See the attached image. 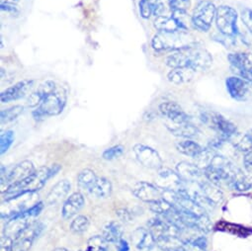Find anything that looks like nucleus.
Segmentation results:
<instances>
[{
	"mask_svg": "<svg viewBox=\"0 0 252 251\" xmlns=\"http://www.w3.org/2000/svg\"><path fill=\"white\" fill-rule=\"evenodd\" d=\"M176 172L185 183H199L204 176V170L197 164L181 161L176 165Z\"/></svg>",
	"mask_w": 252,
	"mask_h": 251,
	"instance_id": "nucleus-18",
	"label": "nucleus"
},
{
	"mask_svg": "<svg viewBox=\"0 0 252 251\" xmlns=\"http://www.w3.org/2000/svg\"><path fill=\"white\" fill-rule=\"evenodd\" d=\"M217 8L210 1H201L195 7L191 17L192 25L201 32L210 30L211 25L216 18Z\"/></svg>",
	"mask_w": 252,
	"mask_h": 251,
	"instance_id": "nucleus-8",
	"label": "nucleus"
},
{
	"mask_svg": "<svg viewBox=\"0 0 252 251\" xmlns=\"http://www.w3.org/2000/svg\"><path fill=\"white\" fill-rule=\"evenodd\" d=\"M14 132L12 131H6L0 136V154L4 155L12 146L14 142Z\"/></svg>",
	"mask_w": 252,
	"mask_h": 251,
	"instance_id": "nucleus-38",
	"label": "nucleus"
},
{
	"mask_svg": "<svg viewBox=\"0 0 252 251\" xmlns=\"http://www.w3.org/2000/svg\"><path fill=\"white\" fill-rule=\"evenodd\" d=\"M246 136H247V138L249 139V141H250L251 144H252V129L249 130V131L246 133Z\"/></svg>",
	"mask_w": 252,
	"mask_h": 251,
	"instance_id": "nucleus-47",
	"label": "nucleus"
},
{
	"mask_svg": "<svg viewBox=\"0 0 252 251\" xmlns=\"http://www.w3.org/2000/svg\"><path fill=\"white\" fill-rule=\"evenodd\" d=\"M108 243L103 236L94 235L88 240L86 251H109Z\"/></svg>",
	"mask_w": 252,
	"mask_h": 251,
	"instance_id": "nucleus-35",
	"label": "nucleus"
},
{
	"mask_svg": "<svg viewBox=\"0 0 252 251\" xmlns=\"http://www.w3.org/2000/svg\"><path fill=\"white\" fill-rule=\"evenodd\" d=\"M212 63L210 53L196 44L178 50L166 59V64L171 68H189L195 72L207 70Z\"/></svg>",
	"mask_w": 252,
	"mask_h": 251,
	"instance_id": "nucleus-1",
	"label": "nucleus"
},
{
	"mask_svg": "<svg viewBox=\"0 0 252 251\" xmlns=\"http://www.w3.org/2000/svg\"><path fill=\"white\" fill-rule=\"evenodd\" d=\"M133 151L138 161L146 168L154 170H159L163 168V161L161 157L153 148L139 144L134 147Z\"/></svg>",
	"mask_w": 252,
	"mask_h": 251,
	"instance_id": "nucleus-11",
	"label": "nucleus"
},
{
	"mask_svg": "<svg viewBox=\"0 0 252 251\" xmlns=\"http://www.w3.org/2000/svg\"><path fill=\"white\" fill-rule=\"evenodd\" d=\"M231 68L239 77L247 80L252 85V55L246 53H234L228 56Z\"/></svg>",
	"mask_w": 252,
	"mask_h": 251,
	"instance_id": "nucleus-12",
	"label": "nucleus"
},
{
	"mask_svg": "<svg viewBox=\"0 0 252 251\" xmlns=\"http://www.w3.org/2000/svg\"><path fill=\"white\" fill-rule=\"evenodd\" d=\"M54 251H69V250H67L66 248H63V247H60V248H57V249H55Z\"/></svg>",
	"mask_w": 252,
	"mask_h": 251,
	"instance_id": "nucleus-48",
	"label": "nucleus"
},
{
	"mask_svg": "<svg viewBox=\"0 0 252 251\" xmlns=\"http://www.w3.org/2000/svg\"><path fill=\"white\" fill-rule=\"evenodd\" d=\"M116 214L119 216V218H120L123 221H130L131 219H132V214H131V212H129L127 209L119 210V211H117Z\"/></svg>",
	"mask_w": 252,
	"mask_h": 251,
	"instance_id": "nucleus-44",
	"label": "nucleus"
},
{
	"mask_svg": "<svg viewBox=\"0 0 252 251\" xmlns=\"http://www.w3.org/2000/svg\"><path fill=\"white\" fill-rule=\"evenodd\" d=\"M24 112V107L21 105H16L8 109H4L0 114L1 124H8L14 120H16L22 113Z\"/></svg>",
	"mask_w": 252,
	"mask_h": 251,
	"instance_id": "nucleus-34",
	"label": "nucleus"
},
{
	"mask_svg": "<svg viewBox=\"0 0 252 251\" xmlns=\"http://www.w3.org/2000/svg\"><path fill=\"white\" fill-rule=\"evenodd\" d=\"M203 170L204 176L210 183L220 187L222 184H229L237 167L226 157L222 155H214L209 165Z\"/></svg>",
	"mask_w": 252,
	"mask_h": 251,
	"instance_id": "nucleus-3",
	"label": "nucleus"
},
{
	"mask_svg": "<svg viewBox=\"0 0 252 251\" xmlns=\"http://www.w3.org/2000/svg\"><path fill=\"white\" fill-rule=\"evenodd\" d=\"M34 164L29 160H24L10 170H4V167H1V188L2 192H4L9 186L15 184L28 176H30L35 171Z\"/></svg>",
	"mask_w": 252,
	"mask_h": 251,
	"instance_id": "nucleus-9",
	"label": "nucleus"
},
{
	"mask_svg": "<svg viewBox=\"0 0 252 251\" xmlns=\"http://www.w3.org/2000/svg\"><path fill=\"white\" fill-rule=\"evenodd\" d=\"M43 229L44 224L42 222H30L14 239V249L17 251H28Z\"/></svg>",
	"mask_w": 252,
	"mask_h": 251,
	"instance_id": "nucleus-13",
	"label": "nucleus"
},
{
	"mask_svg": "<svg viewBox=\"0 0 252 251\" xmlns=\"http://www.w3.org/2000/svg\"><path fill=\"white\" fill-rule=\"evenodd\" d=\"M186 12H175L173 16H158L155 21V27L159 32L174 33L180 31H187L188 27L181 19L182 15Z\"/></svg>",
	"mask_w": 252,
	"mask_h": 251,
	"instance_id": "nucleus-14",
	"label": "nucleus"
},
{
	"mask_svg": "<svg viewBox=\"0 0 252 251\" xmlns=\"http://www.w3.org/2000/svg\"><path fill=\"white\" fill-rule=\"evenodd\" d=\"M169 5L173 13L186 12L190 6V0H169Z\"/></svg>",
	"mask_w": 252,
	"mask_h": 251,
	"instance_id": "nucleus-40",
	"label": "nucleus"
},
{
	"mask_svg": "<svg viewBox=\"0 0 252 251\" xmlns=\"http://www.w3.org/2000/svg\"><path fill=\"white\" fill-rule=\"evenodd\" d=\"M117 247H118V251H129L130 250L129 243L123 238L117 243Z\"/></svg>",
	"mask_w": 252,
	"mask_h": 251,
	"instance_id": "nucleus-46",
	"label": "nucleus"
},
{
	"mask_svg": "<svg viewBox=\"0 0 252 251\" xmlns=\"http://www.w3.org/2000/svg\"><path fill=\"white\" fill-rule=\"evenodd\" d=\"M1 10L6 11L7 13H10V14H17L18 13V10H17L16 6H14L13 4H11L9 2H2L1 3Z\"/></svg>",
	"mask_w": 252,
	"mask_h": 251,
	"instance_id": "nucleus-45",
	"label": "nucleus"
},
{
	"mask_svg": "<svg viewBox=\"0 0 252 251\" xmlns=\"http://www.w3.org/2000/svg\"><path fill=\"white\" fill-rule=\"evenodd\" d=\"M159 112L163 117L170 121V123H183L190 121V117L183 111V109L175 102H163L159 106Z\"/></svg>",
	"mask_w": 252,
	"mask_h": 251,
	"instance_id": "nucleus-19",
	"label": "nucleus"
},
{
	"mask_svg": "<svg viewBox=\"0 0 252 251\" xmlns=\"http://www.w3.org/2000/svg\"><path fill=\"white\" fill-rule=\"evenodd\" d=\"M176 148L178 150V152L186 157H193V158H198L201 157V155L204 153V149L196 142L191 141L189 139L184 140L179 142L176 145Z\"/></svg>",
	"mask_w": 252,
	"mask_h": 251,
	"instance_id": "nucleus-28",
	"label": "nucleus"
},
{
	"mask_svg": "<svg viewBox=\"0 0 252 251\" xmlns=\"http://www.w3.org/2000/svg\"><path fill=\"white\" fill-rule=\"evenodd\" d=\"M199 186L205 197L214 205H220L223 201V193L220 187L210 183L209 181H201L199 182Z\"/></svg>",
	"mask_w": 252,
	"mask_h": 251,
	"instance_id": "nucleus-27",
	"label": "nucleus"
},
{
	"mask_svg": "<svg viewBox=\"0 0 252 251\" xmlns=\"http://www.w3.org/2000/svg\"><path fill=\"white\" fill-rule=\"evenodd\" d=\"M29 219H24L21 217H12L7 220L4 227V235H7L15 239L19 233L30 223Z\"/></svg>",
	"mask_w": 252,
	"mask_h": 251,
	"instance_id": "nucleus-26",
	"label": "nucleus"
},
{
	"mask_svg": "<svg viewBox=\"0 0 252 251\" xmlns=\"http://www.w3.org/2000/svg\"><path fill=\"white\" fill-rule=\"evenodd\" d=\"M87 193L97 199H107L111 196L112 184L108 179L98 177Z\"/></svg>",
	"mask_w": 252,
	"mask_h": 251,
	"instance_id": "nucleus-25",
	"label": "nucleus"
},
{
	"mask_svg": "<svg viewBox=\"0 0 252 251\" xmlns=\"http://www.w3.org/2000/svg\"><path fill=\"white\" fill-rule=\"evenodd\" d=\"M98 176L90 169H83L77 176V185L80 189L88 192Z\"/></svg>",
	"mask_w": 252,
	"mask_h": 251,
	"instance_id": "nucleus-33",
	"label": "nucleus"
},
{
	"mask_svg": "<svg viewBox=\"0 0 252 251\" xmlns=\"http://www.w3.org/2000/svg\"><path fill=\"white\" fill-rule=\"evenodd\" d=\"M148 229L155 237L157 243L168 236H178L179 230L164 219L153 218L148 221Z\"/></svg>",
	"mask_w": 252,
	"mask_h": 251,
	"instance_id": "nucleus-15",
	"label": "nucleus"
},
{
	"mask_svg": "<svg viewBox=\"0 0 252 251\" xmlns=\"http://www.w3.org/2000/svg\"><path fill=\"white\" fill-rule=\"evenodd\" d=\"M195 71L189 68H172L168 73L167 78L174 84H183L191 81L194 77Z\"/></svg>",
	"mask_w": 252,
	"mask_h": 251,
	"instance_id": "nucleus-32",
	"label": "nucleus"
},
{
	"mask_svg": "<svg viewBox=\"0 0 252 251\" xmlns=\"http://www.w3.org/2000/svg\"><path fill=\"white\" fill-rule=\"evenodd\" d=\"M123 226L115 220L109 221L105 224L102 232V236L109 242V243H118L123 236Z\"/></svg>",
	"mask_w": 252,
	"mask_h": 251,
	"instance_id": "nucleus-29",
	"label": "nucleus"
},
{
	"mask_svg": "<svg viewBox=\"0 0 252 251\" xmlns=\"http://www.w3.org/2000/svg\"><path fill=\"white\" fill-rule=\"evenodd\" d=\"M132 242L141 251H148L155 247L157 241L148 228L139 227L132 233Z\"/></svg>",
	"mask_w": 252,
	"mask_h": 251,
	"instance_id": "nucleus-20",
	"label": "nucleus"
},
{
	"mask_svg": "<svg viewBox=\"0 0 252 251\" xmlns=\"http://www.w3.org/2000/svg\"><path fill=\"white\" fill-rule=\"evenodd\" d=\"M241 20L244 24V26L247 28V30L252 35V10L245 8L241 12Z\"/></svg>",
	"mask_w": 252,
	"mask_h": 251,
	"instance_id": "nucleus-41",
	"label": "nucleus"
},
{
	"mask_svg": "<svg viewBox=\"0 0 252 251\" xmlns=\"http://www.w3.org/2000/svg\"><path fill=\"white\" fill-rule=\"evenodd\" d=\"M225 85L230 97L236 101H245L250 96L251 84L239 76L228 77Z\"/></svg>",
	"mask_w": 252,
	"mask_h": 251,
	"instance_id": "nucleus-16",
	"label": "nucleus"
},
{
	"mask_svg": "<svg viewBox=\"0 0 252 251\" xmlns=\"http://www.w3.org/2000/svg\"><path fill=\"white\" fill-rule=\"evenodd\" d=\"M33 83H34L33 80H23L16 83L12 87L7 88L1 93V95H0L1 102L8 103V102L22 98L26 94L28 89L33 85Z\"/></svg>",
	"mask_w": 252,
	"mask_h": 251,
	"instance_id": "nucleus-22",
	"label": "nucleus"
},
{
	"mask_svg": "<svg viewBox=\"0 0 252 251\" xmlns=\"http://www.w3.org/2000/svg\"><path fill=\"white\" fill-rule=\"evenodd\" d=\"M228 186L235 191L246 192L252 188V183L249 181L244 172L237 168V170L231 177Z\"/></svg>",
	"mask_w": 252,
	"mask_h": 251,
	"instance_id": "nucleus-31",
	"label": "nucleus"
},
{
	"mask_svg": "<svg viewBox=\"0 0 252 251\" xmlns=\"http://www.w3.org/2000/svg\"><path fill=\"white\" fill-rule=\"evenodd\" d=\"M85 200L84 197L81 193L75 192L71 194L67 199L65 200L63 210H62V215L64 220H69L72 217H74L84 206Z\"/></svg>",
	"mask_w": 252,
	"mask_h": 251,
	"instance_id": "nucleus-21",
	"label": "nucleus"
},
{
	"mask_svg": "<svg viewBox=\"0 0 252 251\" xmlns=\"http://www.w3.org/2000/svg\"><path fill=\"white\" fill-rule=\"evenodd\" d=\"M61 169L62 166L60 164L43 166L36 169L30 176L15 184H12L4 192H2L5 201L18 198L25 194H32L41 190L47 181L55 176Z\"/></svg>",
	"mask_w": 252,
	"mask_h": 251,
	"instance_id": "nucleus-2",
	"label": "nucleus"
},
{
	"mask_svg": "<svg viewBox=\"0 0 252 251\" xmlns=\"http://www.w3.org/2000/svg\"><path fill=\"white\" fill-rule=\"evenodd\" d=\"M70 183L68 180L63 179L59 181L57 184L53 186L51 191L49 192L47 199H46V204L48 206H53L56 204H59L62 202L69 193L70 191Z\"/></svg>",
	"mask_w": 252,
	"mask_h": 251,
	"instance_id": "nucleus-24",
	"label": "nucleus"
},
{
	"mask_svg": "<svg viewBox=\"0 0 252 251\" xmlns=\"http://www.w3.org/2000/svg\"><path fill=\"white\" fill-rule=\"evenodd\" d=\"M162 251H165V250H162Z\"/></svg>",
	"mask_w": 252,
	"mask_h": 251,
	"instance_id": "nucleus-49",
	"label": "nucleus"
},
{
	"mask_svg": "<svg viewBox=\"0 0 252 251\" xmlns=\"http://www.w3.org/2000/svg\"><path fill=\"white\" fill-rule=\"evenodd\" d=\"M66 91L61 86H56L48 92L38 109L33 112L36 120H41L45 117L60 115L66 104Z\"/></svg>",
	"mask_w": 252,
	"mask_h": 251,
	"instance_id": "nucleus-4",
	"label": "nucleus"
},
{
	"mask_svg": "<svg viewBox=\"0 0 252 251\" xmlns=\"http://www.w3.org/2000/svg\"><path fill=\"white\" fill-rule=\"evenodd\" d=\"M237 12L230 6L222 5L217 9L216 25L221 35L228 38H234L238 34Z\"/></svg>",
	"mask_w": 252,
	"mask_h": 251,
	"instance_id": "nucleus-7",
	"label": "nucleus"
},
{
	"mask_svg": "<svg viewBox=\"0 0 252 251\" xmlns=\"http://www.w3.org/2000/svg\"><path fill=\"white\" fill-rule=\"evenodd\" d=\"M194 44V41L186 31L174 33L159 32L154 37L152 42V46L157 52H176Z\"/></svg>",
	"mask_w": 252,
	"mask_h": 251,
	"instance_id": "nucleus-5",
	"label": "nucleus"
},
{
	"mask_svg": "<svg viewBox=\"0 0 252 251\" xmlns=\"http://www.w3.org/2000/svg\"><path fill=\"white\" fill-rule=\"evenodd\" d=\"M140 11L144 18H150L153 14L161 16L163 4L160 2V0H141Z\"/></svg>",
	"mask_w": 252,
	"mask_h": 251,
	"instance_id": "nucleus-30",
	"label": "nucleus"
},
{
	"mask_svg": "<svg viewBox=\"0 0 252 251\" xmlns=\"http://www.w3.org/2000/svg\"><path fill=\"white\" fill-rule=\"evenodd\" d=\"M150 205H151V210L155 214L159 215L161 217L168 214L174 208V205L171 204L170 202H168L167 200H165L164 198H161Z\"/></svg>",
	"mask_w": 252,
	"mask_h": 251,
	"instance_id": "nucleus-36",
	"label": "nucleus"
},
{
	"mask_svg": "<svg viewBox=\"0 0 252 251\" xmlns=\"http://www.w3.org/2000/svg\"><path fill=\"white\" fill-rule=\"evenodd\" d=\"M166 128L172 135L184 139H191L199 134L198 128L190 121L183 123H168L166 124Z\"/></svg>",
	"mask_w": 252,
	"mask_h": 251,
	"instance_id": "nucleus-23",
	"label": "nucleus"
},
{
	"mask_svg": "<svg viewBox=\"0 0 252 251\" xmlns=\"http://www.w3.org/2000/svg\"><path fill=\"white\" fill-rule=\"evenodd\" d=\"M89 220L85 216H77L70 223V230L74 233H82L87 230Z\"/></svg>",
	"mask_w": 252,
	"mask_h": 251,
	"instance_id": "nucleus-37",
	"label": "nucleus"
},
{
	"mask_svg": "<svg viewBox=\"0 0 252 251\" xmlns=\"http://www.w3.org/2000/svg\"><path fill=\"white\" fill-rule=\"evenodd\" d=\"M242 162L245 172L252 175V149L243 154Z\"/></svg>",
	"mask_w": 252,
	"mask_h": 251,
	"instance_id": "nucleus-42",
	"label": "nucleus"
},
{
	"mask_svg": "<svg viewBox=\"0 0 252 251\" xmlns=\"http://www.w3.org/2000/svg\"><path fill=\"white\" fill-rule=\"evenodd\" d=\"M124 152H125V148L123 146H115L113 148L106 150L102 154V157L105 160H114V159L122 157Z\"/></svg>",
	"mask_w": 252,
	"mask_h": 251,
	"instance_id": "nucleus-39",
	"label": "nucleus"
},
{
	"mask_svg": "<svg viewBox=\"0 0 252 251\" xmlns=\"http://www.w3.org/2000/svg\"><path fill=\"white\" fill-rule=\"evenodd\" d=\"M156 185L162 191L179 192L185 187V182L179 174L168 168H161L158 170L156 177Z\"/></svg>",
	"mask_w": 252,
	"mask_h": 251,
	"instance_id": "nucleus-10",
	"label": "nucleus"
},
{
	"mask_svg": "<svg viewBox=\"0 0 252 251\" xmlns=\"http://www.w3.org/2000/svg\"><path fill=\"white\" fill-rule=\"evenodd\" d=\"M201 119L204 124L213 129L224 141H230L237 135L236 126L219 113L205 112L201 115Z\"/></svg>",
	"mask_w": 252,
	"mask_h": 251,
	"instance_id": "nucleus-6",
	"label": "nucleus"
},
{
	"mask_svg": "<svg viewBox=\"0 0 252 251\" xmlns=\"http://www.w3.org/2000/svg\"><path fill=\"white\" fill-rule=\"evenodd\" d=\"M14 250V239L3 235L1 237V245H0V251H13Z\"/></svg>",
	"mask_w": 252,
	"mask_h": 251,
	"instance_id": "nucleus-43",
	"label": "nucleus"
},
{
	"mask_svg": "<svg viewBox=\"0 0 252 251\" xmlns=\"http://www.w3.org/2000/svg\"><path fill=\"white\" fill-rule=\"evenodd\" d=\"M133 194L141 201L152 204L161 198H163V191L157 185L141 181L136 183L132 188Z\"/></svg>",
	"mask_w": 252,
	"mask_h": 251,
	"instance_id": "nucleus-17",
	"label": "nucleus"
}]
</instances>
